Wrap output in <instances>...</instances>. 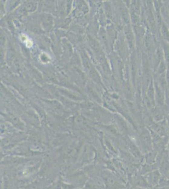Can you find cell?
I'll return each mask as SVG.
<instances>
[{"label":"cell","mask_w":169,"mask_h":189,"mask_svg":"<svg viewBox=\"0 0 169 189\" xmlns=\"http://www.w3.org/2000/svg\"><path fill=\"white\" fill-rule=\"evenodd\" d=\"M154 86H155V98L157 101V103L158 105L162 107L165 103V91L161 89L157 82H155Z\"/></svg>","instance_id":"6da1fadb"},{"label":"cell","mask_w":169,"mask_h":189,"mask_svg":"<svg viewBox=\"0 0 169 189\" xmlns=\"http://www.w3.org/2000/svg\"><path fill=\"white\" fill-rule=\"evenodd\" d=\"M141 139L143 143L145 146H146L148 148H150L151 147L153 139L151 134L148 132V130L144 129L141 134Z\"/></svg>","instance_id":"7a4b0ae2"},{"label":"cell","mask_w":169,"mask_h":189,"mask_svg":"<svg viewBox=\"0 0 169 189\" xmlns=\"http://www.w3.org/2000/svg\"><path fill=\"white\" fill-rule=\"evenodd\" d=\"M160 177V173H159L158 171H154L153 173H151L150 175V177H149L150 178L149 180L150 181L151 184L153 185H156L158 182Z\"/></svg>","instance_id":"3957f363"},{"label":"cell","mask_w":169,"mask_h":189,"mask_svg":"<svg viewBox=\"0 0 169 189\" xmlns=\"http://www.w3.org/2000/svg\"><path fill=\"white\" fill-rule=\"evenodd\" d=\"M161 34H162L164 40L166 42H169V31H168V29L166 24L164 22H162V24H161Z\"/></svg>","instance_id":"277c9868"},{"label":"cell","mask_w":169,"mask_h":189,"mask_svg":"<svg viewBox=\"0 0 169 189\" xmlns=\"http://www.w3.org/2000/svg\"><path fill=\"white\" fill-rule=\"evenodd\" d=\"M162 49L165 59L169 64V42L165 41V42L164 43Z\"/></svg>","instance_id":"5b68a950"},{"label":"cell","mask_w":169,"mask_h":189,"mask_svg":"<svg viewBox=\"0 0 169 189\" xmlns=\"http://www.w3.org/2000/svg\"><path fill=\"white\" fill-rule=\"evenodd\" d=\"M153 117L155 121L159 122L163 119L164 116L159 109H154L153 111Z\"/></svg>","instance_id":"8992f818"},{"label":"cell","mask_w":169,"mask_h":189,"mask_svg":"<svg viewBox=\"0 0 169 189\" xmlns=\"http://www.w3.org/2000/svg\"><path fill=\"white\" fill-rule=\"evenodd\" d=\"M129 149H130L131 152H132V154H133L135 156H136V158H139L141 156L140 152H139V151L138 150L137 147L135 146L133 143H130Z\"/></svg>","instance_id":"52a82bcc"},{"label":"cell","mask_w":169,"mask_h":189,"mask_svg":"<svg viewBox=\"0 0 169 189\" xmlns=\"http://www.w3.org/2000/svg\"><path fill=\"white\" fill-rule=\"evenodd\" d=\"M136 184H137V185H138L139 187H140L145 188V187H149L148 181H147L143 177L138 178L137 179V181H136Z\"/></svg>","instance_id":"ba28073f"},{"label":"cell","mask_w":169,"mask_h":189,"mask_svg":"<svg viewBox=\"0 0 169 189\" xmlns=\"http://www.w3.org/2000/svg\"><path fill=\"white\" fill-rule=\"evenodd\" d=\"M42 21H43V24L46 27L51 26L53 23V17H51L49 15H45L42 18Z\"/></svg>","instance_id":"9c48e42d"},{"label":"cell","mask_w":169,"mask_h":189,"mask_svg":"<svg viewBox=\"0 0 169 189\" xmlns=\"http://www.w3.org/2000/svg\"><path fill=\"white\" fill-rule=\"evenodd\" d=\"M165 69H166V64L164 60H162L158 64L157 71L158 72V74L161 75L164 73Z\"/></svg>","instance_id":"30bf717a"},{"label":"cell","mask_w":169,"mask_h":189,"mask_svg":"<svg viewBox=\"0 0 169 189\" xmlns=\"http://www.w3.org/2000/svg\"><path fill=\"white\" fill-rule=\"evenodd\" d=\"M90 70V76L93 78V79L94 81H95L96 82H98L100 81V78L97 74V72H96V71H95L93 68H92Z\"/></svg>","instance_id":"8fae6325"},{"label":"cell","mask_w":169,"mask_h":189,"mask_svg":"<svg viewBox=\"0 0 169 189\" xmlns=\"http://www.w3.org/2000/svg\"><path fill=\"white\" fill-rule=\"evenodd\" d=\"M90 44L94 50H95L96 52L99 51V49H100V47H99V43L96 41L94 40L93 39H90Z\"/></svg>","instance_id":"7c38bea8"},{"label":"cell","mask_w":169,"mask_h":189,"mask_svg":"<svg viewBox=\"0 0 169 189\" xmlns=\"http://www.w3.org/2000/svg\"><path fill=\"white\" fill-rule=\"evenodd\" d=\"M35 4L33 2H28L25 5V8L28 11H33L35 9Z\"/></svg>","instance_id":"4fadbf2b"},{"label":"cell","mask_w":169,"mask_h":189,"mask_svg":"<svg viewBox=\"0 0 169 189\" xmlns=\"http://www.w3.org/2000/svg\"><path fill=\"white\" fill-rule=\"evenodd\" d=\"M161 168L163 169L164 171L165 172V171L168 170L169 168V163L166 160V159H164V160L162 162V163H161Z\"/></svg>","instance_id":"5bb4252c"},{"label":"cell","mask_w":169,"mask_h":189,"mask_svg":"<svg viewBox=\"0 0 169 189\" xmlns=\"http://www.w3.org/2000/svg\"><path fill=\"white\" fill-rule=\"evenodd\" d=\"M119 125L121 126V127L124 130H128V128H127L126 123L124 122V121L122 119H119Z\"/></svg>","instance_id":"9a60e30c"},{"label":"cell","mask_w":169,"mask_h":189,"mask_svg":"<svg viewBox=\"0 0 169 189\" xmlns=\"http://www.w3.org/2000/svg\"><path fill=\"white\" fill-rule=\"evenodd\" d=\"M85 106H86V107L89 108H92L95 107V105L93 103L90 102V101H88V102H86L85 104Z\"/></svg>","instance_id":"2e32d148"}]
</instances>
